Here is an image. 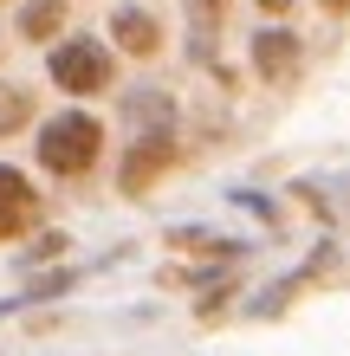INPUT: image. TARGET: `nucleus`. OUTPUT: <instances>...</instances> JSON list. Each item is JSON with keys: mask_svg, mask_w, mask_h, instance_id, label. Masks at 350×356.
I'll return each instance as SVG.
<instances>
[{"mask_svg": "<svg viewBox=\"0 0 350 356\" xmlns=\"http://www.w3.org/2000/svg\"><path fill=\"white\" fill-rule=\"evenodd\" d=\"M111 39L130 58H156L162 52V26H156V13H143V7H117L111 13Z\"/></svg>", "mask_w": 350, "mask_h": 356, "instance_id": "nucleus-5", "label": "nucleus"}, {"mask_svg": "<svg viewBox=\"0 0 350 356\" xmlns=\"http://www.w3.org/2000/svg\"><path fill=\"white\" fill-rule=\"evenodd\" d=\"M33 214H39V195L26 188V175L0 169V240H19L33 227Z\"/></svg>", "mask_w": 350, "mask_h": 356, "instance_id": "nucleus-4", "label": "nucleus"}, {"mask_svg": "<svg viewBox=\"0 0 350 356\" xmlns=\"http://www.w3.org/2000/svg\"><path fill=\"white\" fill-rule=\"evenodd\" d=\"M52 85L58 91H72V97H97L111 85V58L97 39H72V46H58L52 52Z\"/></svg>", "mask_w": 350, "mask_h": 356, "instance_id": "nucleus-2", "label": "nucleus"}, {"mask_svg": "<svg viewBox=\"0 0 350 356\" xmlns=\"http://www.w3.org/2000/svg\"><path fill=\"white\" fill-rule=\"evenodd\" d=\"M195 13H201V26H221V13H228V0H195Z\"/></svg>", "mask_w": 350, "mask_h": 356, "instance_id": "nucleus-9", "label": "nucleus"}, {"mask_svg": "<svg viewBox=\"0 0 350 356\" xmlns=\"http://www.w3.org/2000/svg\"><path fill=\"white\" fill-rule=\"evenodd\" d=\"M318 7H324V13H350V0H318Z\"/></svg>", "mask_w": 350, "mask_h": 356, "instance_id": "nucleus-10", "label": "nucleus"}, {"mask_svg": "<svg viewBox=\"0 0 350 356\" xmlns=\"http://www.w3.org/2000/svg\"><path fill=\"white\" fill-rule=\"evenodd\" d=\"M253 65H260V78H273V85H285V78L299 72V33H285V26L260 33V39H253Z\"/></svg>", "mask_w": 350, "mask_h": 356, "instance_id": "nucleus-6", "label": "nucleus"}, {"mask_svg": "<svg viewBox=\"0 0 350 356\" xmlns=\"http://www.w3.org/2000/svg\"><path fill=\"white\" fill-rule=\"evenodd\" d=\"M26 117H33V97L26 91H0V136L26 130Z\"/></svg>", "mask_w": 350, "mask_h": 356, "instance_id": "nucleus-8", "label": "nucleus"}, {"mask_svg": "<svg viewBox=\"0 0 350 356\" xmlns=\"http://www.w3.org/2000/svg\"><path fill=\"white\" fill-rule=\"evenodd\" d=\"M58 26H65V0H26V13H19L26 39H52Z\"/></svg>", "mask_w": 350, "mask_h": 356, "instance_id": "nucleus-7", "label": "nucleus"}, {"mask_svg": "<svg viewBox=\"0 0 350 356\" xmlns=\"http://www.w3.org/2000/svg\"><path fill=\"white\" fill-rule=\"evenodd\" d=\"M260 7H266V13H285V7H292V0H260Z\"/></svg>", "mask_w": 350, "mask_h": 356, "instance_id": "nucleus-11", "label": "nucleus"}, {"mask_svg": "<svg viewBox=\"0 0 350 356\" xmlns=\"http://www.w3.org/2000/svg\"><path fill=\"white\" fill-rule=\"evenodd\" d=\"M97 156H104V123L85 117V111L52 117L46 136H39V162H46L52 175H91Z\"/></svg>", "mask_w": 350, "mask_h": 356, "instance_id": "nucleus-1", "label": "nucleus"}, {"mask_svg": "<svg viewBox=\"0 0 350 356\" xmlns=\"http://www.w3.org/2000/svg\"><path fill=\"white\" fill-rule=\"evenodd\" d=\"M169 162H175V143H169V136L136 143V149L123 156V175H117V181H123V195H150V181L169 169Z\"/></svg>", "mask_w": 350, "mask_h": 356, "instance_id": "nucleus-3", "label": "nucleus"}]
</instances>
